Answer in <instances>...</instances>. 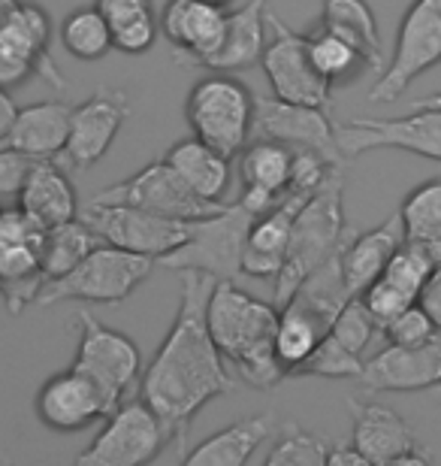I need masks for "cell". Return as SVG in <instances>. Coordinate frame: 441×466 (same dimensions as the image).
I'll use <instances>...</instances> for the list:
<instances>
[{"label": "cell", "instance_id": "cell-1", "mask_svg": "<svg viewBox=\"0 0 441 466\" xmlns=\"http://www.w3.org/2000/svg\"><path fill=\"white\" fill-rule=\"evenodd\" d=\"M212 279L187 269L182 273L178 309L161 349L143 376V403L164 424L170 442L185 445L194 415L215 397L233 390L227 363L205 328V300Z\"/></svg>", "mask_w": 441, "mask_h": 466}, {"label": "cell", "instance_id": "cell-2", "mask_svg": "<svg viewBox=\"0 0 441 466\" xmlns=\"http://www.w3.org/2000/svg\"><path fill=\"white\" fill-rule=\"evenodd\" d=\"M205 328L224 363H230L246 385L272 390L287 379V370L272 346L278 328V309L272 303L251 297L236 282H212Z\"/></svg>", "mask_w": 441, "mask_h": 466}, {"label": "cell", "instance_id": "cell-3", "mask_svg": "<svg viewBox=\"0 0 441 466\" xmlns=\"http://www.w3.org/2000/svg\"><path fill=\"white\" fill-rule=\"evenodd\" d=\"M348 239L345 230V167H333L326 179L312 191V198L303 203L299 216L294 221L287 242V255L281 264V273L276 276V294L272 306H285L296 288L342 248Z\"/></svg>", "mask_w": 441, "mask_h": 466}, {"label": "cell", "instance_id": "cell-4", "mask_svg": "<svg viewBox=\"0 0 441 466\" xmlns=\"http://www.w3.org/2000/svg\"><path fill=\"white\" fill-rule=\"evenodd\" d=\"M185 118L194 130V139H200L224 157H233L251 139L255 95L230 73H212L194 82L185 100Z\"/></svg>", "mask_w": 441, "mask_h": 466}, {"label": "cell", "instance_id": "cell-5", "mask_svg": "<svg viewBox=\"0 0 441 466\" xmlns=\"http://www.w3.org/2000/svg\"><path fill=\"white\" fill-rule=\"evenodd\" d=\"M155 269L152 258L130 255L115 246L100 242L97 248L88 251L67 276L45 282L36 306H55V303H121L145 282Z\"/></svg>", "mask_w": 441, "mask_h": 466}, {"label": "cell", "instance_id": "cell-6", "mask_svg": "<svg viewBox=\"0 0 441 466\" xmlns=\"http://www.w3.org/2000/svg\"><path fill=\"white\" fill-rule=\"evenodd\" d=\"M255 225V216L242 203H227L218 216L196 221L194 237L175 248L173 255L161 258L164 267L178 273H203L212 282H236L242 276V255H246L248 230Z\"/></svg>", "mask_w": 441, "mask_h": 466}, {"label": "cell", "instance_id": "cell-7", "mask_svg": "<svg viewBox=\"0 0 441 466\" xmlns=\"http://www.w3.org/2000/svg\"><path fill=\"white\" fill-rule=\"evenodd\" d=\"M441 64V0H415L396 34V52L369 91L372 104H393L411 82Z\"/></svg>", "mask_w": 441, "mask_h": 466}, {"label": "cell", "instance_id": "cell-8", "mask_svg": "<svg viewBox=\"0 0 441 466\" xmlns=\"http://www.w3.org/2000/svg\"><path fill=\"white\" fill-rule=\"evenodd\" d=\"M79 324V351L73 360V370L88 376L106 400L109 412L125 403L134 381L139 379V349L136 342L125 337L115 328H106L100 319H94L88 309L76 312Z\"/></svg>", "mask_w": 441, "mask_h": 466}, {"label": "cell", "instance_id": "cell-9", "mask_svg": "<svg viewBox=\"0 0 441 466\" xmlns=\"http://www.w3.org/2000/svg\"><path fill=\"white\" fill-rule=\"evenodd\" d=\"M91 203H109V207H134L145 209L152 216H164L173 221H203L212 218L227 207V203H205L178 179L170 164L152 161L143 170H136L130 179H121L100 194H94Z\"/></svg>", "mask_w": 441, "mask_h": 466}, {"label": "cell", "instance_id": "cell-10", "mask_svg": "<svg viewBox=\"0 0 441 466\" xmlns=\"http://www.w3.org/2000/svg\"><path fill=\"white\" fill-rule=\"evenodd\" d=\"M73 466H148L170 445L164 424L143 400H125Z\"/></svg>", "mask_w": 441, "mask_h": 466}, {"label": "cell", "instance_id": "cell-11", "mask_svg": "<svg viewBox=\"0 0 441 466\" xmlns=\"http://www.w3.org/2000/svg\"><path fill=\"white\" fill-rule=\"evenodd\" d=\"M82 221L106 246L152 260H161L173 255L175 248H182L196 228V221H173L164 216H152L145 209L109 207V203H88V209L82 212Z\"/></svg>", "mask_w": 441, "mask_h": 466}, {"label": "cell", "instance_id": "cell-12", "mask_svg": "<svg viewBox=\"0 0 441 466\" xmlns=\"http://www.w3.org/2000/svg\"><path fill=\"white\" fill-rule=\"evenodd\" d=\"M266 27L272 31V40L266 43L260 64H264V73L269 79L272 97L296 106L330 109L333 86L308 61L306 34H296L294 27H287L272 9H266Z\"/></svg>", "mask_w": 441, "mask_h": 466}, {"label": "cell", "instance_id": "cell-13", "mask_svg": "<svg viewBox=\"0 0 441 466\" xmlns=\"http://www.w3.org/2000/svg\"><path fill=\"white\" fill-rule=\"evenodd\" d=\"M336 139L345 161L372 148H402L441 161V113H406L396 118H345L336 125Z\"/></svg>", "mask_w": 441, "mask_h": 466}, {"label": "cell", "instance_id": "cell-14", "mask_svg": "<svg viewBox=\"0 0 441 466\" xmlns=\"http://www.w3.org/2000/svg\"><path fill=\"white\" fill-rule=\"evenodd\" d=\"M45 230L36 228L22 209H0V297L9 315L36 303L45 279L40 269Z\"/></svg>", "mask_w": 441, "mask_h": 466}, {"label": "cell", "instance_id": "cell-15", "mask_svg": "<svg viewBox=\"0 0 441 466\" xmlns=\"http://www.w3.org/2000/svg\"><path fill=\"white\" fill-rule=\"evenodd\" d=\"M251 137L276 139L287 148H306L324 157L330 167H345V155L336 139V125L326 109L285 104L276 97H255V125Z\"/></svg>", "mask_w": 441, "mask_h": 466}, {"label": "cell", "instance_id": "cell-16", "mask_svg": "<svg viewBox=\"0 0 441 466\" xmlns=\"http://www.w3.org/2000/svg\"><path fill=\"white\" fill-rule=\"evenodd\" d=\"M31 73H43L61 86L49 58V15L36 4H18L0 22V88H13Z\"/></svg>", "mask_w": 441, "mask_h": 466}, {"label": "cell", "instance_id": "cell-17", "mask_svg": "<svg viewBox=\"0 0 441 466\" xmlns=\"http://www.w3.org/2000/svg\"><path fill=\"white\" fill-rule=\"evenodd\" d=\"M130 116V100L125 91L118 88H97L88 100L73 106L70 113V134L67 146H64V164L76 167V170H88L115 143L118 130L125 127Z\"/></svg>", "mask_w": 441, "mask_h": 466}, {"label": "cell", "instance_id": "cell-18", "mask_svg": "<svg viewBox=\"0 0 441 466\" xmlns=\"http://www.w3.org/2000/svg\"><path fill=\"white\" fill-rule=\"evenodd\" d=\"M34 406L36 418L55 433H79L88 424L112 415L97 385L73 367L45 379L43 388L36 390Z\"/></svg>", "mask_w": 441, "mask_h": 466}, {"label": "cell", "instance_id": "cell-19", "mask_svg": "<svg viewBox=\"0 0 441 466\" xmlns=\"http://www.w3.org/2000/svg\"><path fill=\"white\" fill-rule=\"evenodd\" d=\"M360 381L372 394L424 390L441 381V333L426 346H387L363 363Z\"/></svg>", "mask_w": 441, "mask_h": 466}, {"label": "cell", "instance_id": "cell-20", "mask_svg": "<svg viewBox=\"0 0 441 466\" xmlns=\"http://www.w3.org/2000/svg\"><path fill=\"white\" fill-rule=\"evenodd\" d=\"M308 198H312V191L287 188L285 198L276 203V209L255 218V225L248 230L246 255H242V276L276 282L287 255L290 230H294V221Z\"/></svg>", "mask_w": 441, "mask_h": 466}, {"label": "cell", "instance_id": "cell-21", "mask_svg": "<svg viewBox=\"0 0 441 466\" xmlns=\"http://www.w3.org/2000/svg\"><path fill=\"white\" fill-rule=\"evenodd\" d=\"M164 36L173 52L185 55L194 64H205L221 49L227 31V9L205 4V0H170L157 15Z\"/></svg>", "mask_w": 441, "mask_h": 466}, {"label": "cell", "instance_id": "cell-22", "mask_svg": "<svg viewBox=\"0 0 441 466\" xmlns=\"http://www.w3.org/2000/svg\"><path fill=\"white\" fill-rule=\"evenodd\" d=\"M351 421L354 436L351 445L354 451H360L372 466H387L402 454L417 449V436L411 431V424L402 418L396 409L372 403V400L351 397Z\"/></svg>", "mask_w": 441, "mask_h": 466}, {"label": "cell", "instance_id": "cell-23", "mask_svg": "<svg viewBox=\"0 0 441 466\" xmlns=\"http://www.w3.org/2000/svg\"><path fill=\"white\" fill-rule=\"evenodd\" d=\"M18 209L43 230L76 221V191H73L67 173L61 170L58 161H34L22 191H18Z\"/></svg>", "mask_w": 441, "mask_h": 466}, {"label": "cell", "instance_id": "cell-24", "mask_svg": "<svg viewBox=\"0 0 441 466\" xmlns=\"http://www.w3.org/2000/svg\"><path fill=\"white\" fill-rule=\"evenodd\" d=\"M73 106L61 100H43V104L22 106L9 127L4 146L27 155L31 161H58L70 134Z\"/></svg>", "mask_w": 441, "mask_h": 466}, {"label": "cell", "instance_id": "cell-25", "mask_svg": "<svg viewBox=\"0 0 441 466\" xmlns=\"http://www.w3.org/2000/svg\"><path fill=\"white\" fill-rule=\"evenodd\" d=\"M333 321L336 319H330L324 309H317L315 303H308L299 294L290 297L285 306H278V328L272 346H276V358L287 370V376H294L312 358V351L330 333Z\"/></svg>", "mask_w": 441, "mask_h": 466}, {"label": "cell", "instance_id": "cell-26", "mask_svg": "<svg viewBox=\"0 0 441 466\" xmlns=\"http://www.w3.org/2000/svg\"><path fill=\"white\" fill-rule=\"evenodd\" d=\"M402 242H406V237H402L399 216H390L387 221H381L378 228L363 230V233H356V237L345 239L342 276L354 297L384 273V267L390 264V258L396 255V248Z\"/></svg>", "mask_w": 441, "mask_h": 466}, {"label": "cell", "instance_id": "cell-27", "mask_svg": "<svg viewBox=\"0 0 441 466\" xmlns=\"http://www.w3.org/2000/svg\"><path fill=\"white\" fill-rule=\"evenodd\" d=\"M266 9L269 0H248L236 13H227V31H224L221 49L203 67H209L215 73H233V70H246L264 58Z\"/></svg>", "mask_w": 441, "mask_h": 466}, {"label": "cell", "instance_id": "cell-28", "mask_svg": "<svg viewBox=\"0 0 441 466\" xmlns=\"http://www.w3.org/2000/svg\"><path fill=\"white\" fill-rule=\"evenodd\" d=\"M272 431H276V418L269 412L242 418V421H233L224 431L212 433L209 440H203L196 449L185 454L178 466H248Z\"/></svg>", "mask_w": 441, "mask_h": 466}, {"label": "cell", "instance_id": "cell-29", "mask_svg": "<svg viewBox=\"0 0 441 466\" xmlns=\"http://www.w3.org/2000/svg\"><path fill=\"white\" fill-rule=\"evenodd\" d=\"M164 161L173 167L187 188L205 203H224V194L230 188V157L215 152L200 139H182L170 152L164 155Z\"/></svg>", "mask_w": 441, "mask_h": 466}, {"label": "cell", "instance_id": "cell-30", "mask_svg": "<svg viewBox=\"0 0 441 466\" xmlns=\"http://www.w3.org/2000/svg\"><path fill=\"white\" fill-rule=\"evenodd\" d=\"M402 237L441 267V179L420 182L399 207Z\"/></svg>", "mask_w": 441, "mask_h": 466}, {"label": "cell", "instance_id": "cell-31", "mask_svg": "<svg viewBox=\"0 0 441 466\" xmlns=\"http://www.w3.org/2000/svg\"><path fill=\"white\" fill-rule=\"evenodd\" d=\"M306 49H308L312 67L321 73L330 86L354 76V73L363 67L381 70L360 43H354L351 36L336 34L333 27H326V25H317L306 34Z\"/></svg>", "mask_w": 441, "mask_h": 466}, {"label": "cell", "instance_id": "cell-32", "mask_svg": "<svg viewBox=\"0 0 441 466\" xmlns=\"http://www.w3.org/2000/svg\"><path fill=\"white\" fill-rule=\"evenodd\" d=\"M242 185L255 191L285 198L294 176V148L276 143V139H251V146L242 148Z\"/></svg>", "mask_w": 441, "mask_h": 466}, {"label": "cell", "instance_id": "cell-33", "mask_svg": "<svg viewBox=\"0 0 441 466\" xmlns=\"http://www.w3.org/2000/svg\"><path fill=\"white\" fill-rule=\"evenodd\" d=\"M100 246V237L94 233L85 221H67V225L49 228L43 237V251H40V269L45 282L67 276L82 258Z\"/></svg>", "mask_w": 441, "mask_h": 466}, {"label": "cell", "instance_id": "cell-34", "mask_svg": "<svg viewBox=\"0 0 441 466\" xmlns=\"http://www.w3.org/2000/svg\"><path fill=\"white\" fill-rule=\"evenodd\" d=\"M321 25L333 27V31L342 34V36H351L354 43H360L363 49L375 58V64L384 70V64L387 61H384V55H381L378 22H375V13L366 0H324Z\"/></svg>", "mask_w": 441, "mask_h": 466}, {"label": "cell", "instance_id": "cell-35", "mask_svg": "<svg viewBox=\"0 0 441 466\" xmlns=\"http://www.w3.org/2000/svg\"><path fill=\"white\" fill-rule=\"evenodd\" d=\"M61 43L76 61H100L112 52L109 22L97 13V6H82L64 18Z\"/></svg>", "mask_w": 441, "mask_h": 466}, {"label": "cell", "instance_id": "cell-36", "mask_svg": "<svg viewBox=\"0 0 441 466\" xmlns=\"http://www.w3.org/2000/svg\"><path fill=\"white\" fill-rule=\"evenodd\" d=\"M436 267L438 264L426 255V251H420L417 246H411V242H402V246L396 248V255L390 258V264L384 267V273L378 279L393 285L399 294H406L411 303H417L420 288H424L426 279L436 273Z\"/></svg>", "mask_w": 441, "mask_h": 466}, {"label": "cell", "instance_id": "cell-37", "mask_svg": "<svg viewBox=\"0 0 441 466\" xmlns=\"http://www.w3.org/2000/svg\"><path fill=\"white\" fill-rule=\"evenodd\" d=\"M363 358H356L345 346H339L330 333L321 339V346L312 351L303 367L294 376H317V379H360L363 372Z\"/></svg>", "mask_w": 441, "mask_h": 466}, {"label": "cell", "instance_id": "cell-38", "mask_svg": "<svg viewBox=\"0 0 441 466\" xmlns=\"http://www.w3.org/2000/svg\"><path fill=\"white\" fill-rule=\"evenodd\" d=\"M326 454H330V445L324 440L299 431V427H290L269 451L264 466H324Z\"/></svg>", "mask_w": 441, "mask_h": 466}, {"label": "cell", "instance_id": "cell-39", "mask_svg": "<svg viewBox=\"0 0 441 466\" xmlns=\"http://www.w3.org/2000/svg\"><path fill=\"white\" fill-rule=\"evenodd\" d=\"M381 328L372 321V315L363 309V303L354 300L345 306V309L336 315L333 328H330V337L339 342V346H345L351 354H356V358H363L366 349H369V342L375 339V333H378Z\"/></svg>", "mask_w": 441, "mask_h": 466}, {"label": "cell", "instance_id": "cell-40", "mask_svg": "<svg viewBox=\"0 0 441 466\" xmlns=\"http://www.w3.org/2000/svg\"><path fill=\"white\" fill-rule=\"evenodd\" d=\"M381 333L387 337L390 346H426L429 339L438 337L436 324L429 321V315L420 309V306H408L406 312H399L396 319L387 321L381 328Z\"/></svg>", "mask_w": 441, "mask_h": 466}, {"label": "cell", "instance_id": "cell-41", "mask_svg": "<svg viewBox=\"0 0 441 466\" xmlns=\"http://www.w3.org/2000/svg\"><path fill=\"white\" fill-rule=\"evenodd\" d=\"M157 34H161V25H157L155 13L130 18V22L112 27V49H118L125 55H143L155 46Z\"/></svg>", "mask_w": 441, "mask_h": 466}, {"label": "cell", "instance_id": "cell-42", "mask_svg": "<svg viewBox=\"0 0 441 466\" xmlns=\"http://www.w3.org/2000/svg\"><path fill=\"white\" fill-rule=\"evenodd\" d=\"M34 161L9 146H0V198H18Z\"/></svg>", "mask_w": 441, "mask_h": 466}, {"label": "cell", "instance_id": "cell-43", "mask_svg": "<svg viewBox=\"0 0 441 466\" xmlns=\"http://www.w3.org/2000/svg\"><path fill=\"white\" fill-rule=\"evenodd\" d=\"M94 6H97V13L109 22V31H112V27L130 22V18L155 13L152 0H97Z\"/></svg>", "mask_w": 441, "mask_h": 466}, {"label": "cell", "instance_id": "cell-44", "mask_svg": "<svg viewBox=\"0 0 441 466\" xmlns=\"http://www.w3.org/2000/svg\"><path fill=\"white\" fill-rule=\"evenodd\" d=\"M417 306L429 315V321H433L436 330L441 333V267H436V273L426 279L424 288H420Z\"/></svg>", "mask_w": 441, "mask_h": 466}, {"label": "cell", "instance_id": "cell-45", "mask_svg": "<svg viewBox=\"0 0 441 466\" xmlns=\"http://www.w3.org/2000/svg\"><path fill=\"white\" fill-rule=\"evenodd\" d=\"M324 466H372V463L366 461L360 451H354V445H336V449H330V454H326Z\"/></svg>", "mask_w": 441, "mask_h": 466}, {"label": "cell", "instance_id": "cell-46", "mask_svg": "<svg viewBox=\"0 0 441 466\" xmlns=\"http://www.w3.org/2000/svg\"><path fill=\"white\" fill-rule=\"evenodd\" d=\"M15 116H18L15 100L9 97V91H6V88H0V146H4V139H6V134H9V127H13Z\"/></svg>", "mask_w": 441, "mask_h": 466}, {"label": "cell", "instance_id": "cell-47", "mask_svg": "<svg viewBox=\"0 0 441 466\" xmlns=\"http://www.w3.org/2000/svg\"><path fill=\"white\" fill-rule=\"evenodd\" d=\"M387 466H433V461H429V454H426V449H417L415 451H408V454H402V458H396L393 463H387Z\"/></svg>", "mask_w": 441, "mask_h": 466}, {"label": "cell", "instance_id": "cell-48", "mask_svg": "<svg viewBox=\"0 0 441 466\" xmlns=\"http://www.w3.org/2000/svg\"><path fill=\"white\" fill-rule=\"evenodd\" d=\"M408 113H441V91H438V95L415 100V104L408 106Z\"/></svg>", "mask_w": 441, "mask_h": 466}, {"label": "cell", "instance_id": "cell-49", "mask_svg": "<svg viewBox=\"0 0 441 466\" xmlns=\"http://www.w3.org/2000/svg\"><path fill=\"white\" fill-rule=\"evenodd\" d=\"M15 4H18V0H0V22L9 15V9H13Z\"/></svg>", "mask_w": 441, "mask_h": 466}, {"label": "cell", "instance_id": "cell-50", "mask_svg": "<svg viewBox=\"0 0 441 466\" xmlns=\"http://www.w3.org/2000/svg\"><path fill=\"white\" fill-rule=\"evenodd\" d=\"M205 4H215V6H224V9H227V6L233 4V0H205Z\"/></svg>", "mask_w": 441, "mask_h": 466}, {"label": "cell", "instance_id": "cell-51", "mask_svg": "<svg viewBox=\"0 0 441 466\" xmlns=\"http://www.w3.org/2000/svg\"><path fill=\"white\" fill-rule=\"evenodd\" d=\"M0 466H13V461H9L6 454H0Z\"/></svg>", "mask_w": 441, "mask_h": 466}, {"label": "cell", "instance_id": "cell-52", "mask_svg": "<svg viewBox=\"0 0 441 466\" xmlns=\"http://www.w3.org/2000/svg\"><path fill=\"white\" fill-rule=\"evenodd\" d=\"M433 390H436V400H438V403H441V381H438V385H436Z\"/></svg>", "mask_w": 441, "mask_h": 466}]
</instances>
